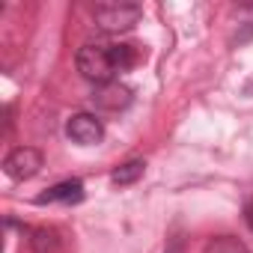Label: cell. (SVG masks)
Masks as SVG:
<instances>
[{"instance_id":"cell-9","label":"cell","mask_w":253,"mask_h":253,"mask_svg":"<svg viewBox=\"0 0 253 253\" xmlns=\"http://www.w3.org/2000/svg\"><path fill=\"white\" fill-rule=\"evenodd\" d=\"M203 253H247V247L238 238H232V235H217V238H211L206 244Z\"/></svg>"},{"instance_id":"cell-6","label":"cell","mask_w":253,"mask_h":253,"mask_svg":"<svg viewBox=\"0 0 253 253\" xmlns=\"http://www.w3.org/2000/svg\"><path fill=\"white\" fill-rule=\"evenodd\" d=\"M81 200H84V185L78 179L60 182V185H54V188H48L45 194L36 197L39 206H45V203H66V206H72V203H81Z\"/></svg>"},{"instance_id":"cell-1","label":"cell","mask_w":253,"mask_h":253,"mask_svg":"<svg viewBox=\"0 0 253 253\" xmlns=\"http://www.w3.org/2000/svg\"><path fill=\"white\" fill-rule=\"evenodd\" d=\"M78 72H81L86 81H92L95 86H98V84H110L113 75H116L110 45H84V48L78 51Z\"/></svg>"},{"instance_id":"cell-8","label":"cell","mask_w":253,"mask_h":253,"mask_svg":"<svg viewBox=\"0 0 253 253\" xmlns=\"http://www.w3.org/2000/svg\"><path fill=\"white\" fill-rule=\"evenodd\" d=\"M143 173H146V161H140V158H131V161L119 164V167L110 173V182H113V185H134V182H137Z\"/></svg>"},{"instance_id":"cell-11","label":"cell","mask_w":253,"mask_h":253,"mask_svg":"<svg viewBox=\"0 0 253 253\" xmlns=\"http://www.w3.org/2000/svg\"><path fill=\"white\" fill-rule=\"evenodd\" d=\"M244 220H247V226L253 229V200L247 203V209H244Z\"/></svg>"},{"instance_id":"cell-2","label":"cell","mask_w":253,"mask_h":253,"mask_svg":"<svg viewBox=\"0 0 253 253\" xmlns=\"http://www.w3.org/2000/svg\"><path fill=\"white\" fill-rule=\"evenodd\" d=\"M143 9L137 3H101L95 6V24L104 30V33H125L131 30L137 21H140Z\"/></svg>"},{"instance_id":"cell-4","label":"cell","mask_w":253,"mask_h":253,"mask_svg":"<svg viewBox=\"0 0 253 253\" xmlns=\"http://www.w3.org/2000/svg\"><path fill=\"white\" fill-rule=\"evenodd\" d=\"M66 134L78 146H95V143L104 140V125L92 113H75L66 125Z\"/></svg>"},{"instance_id":"cell-5","label":"cell","mask_w":253,"mask_h":253,"mask_svg":"<svg viewBox=\"0 0 253 253\" xmlns=\"http://www.w3.org/2000/svg\"><path fill=\"white\" fill-rule=\"evenodd\" d=\"M92 104L98 107V110H110V113H116V110H125L131 104V89L125 86V84H119V81H110V84H98L95 89H92Z\"/></svg>"},{"instance_id":"cell-3","label":"cell","mask_w":253,"mask_h":253,"mask_svg":"<svg viewBox=\"0 0 253 253\" xmlns=\"http://www.w3.org/2000/svg\"><path fill=\"white\" fill-rule=\"evenodd\" d=\"M3 170H6V176L15 179V182L33 179V176L42 170V152L33 149V146H18V149H12V152L6 155Z\"/></svg>"},{"instance_id":"cell-7","label":"cell","mask_w":253,"mask_h":253,"mask_svg":"<svg viewBox=\"0 0 253 253\" xmlns=\"http://www.w3.org/2000/svg\"><path fill=\"white\" fill-rule=\"evenodd\" d=\"M30 250L33 253H57L60 250V232L51 226L30 229Z\"/></svg>"},{"instance_id":"cell-10","label":"cell","mask_w":253,"mask_h":253,"mask_svg":"<svg viewBox=\"0 0 253 253\" xmlns=\"http://www.w3.org/2000/svg\"><path fill=\"white\" fill-rule=\"evenodd\" d=\"M110 54H113V66H116V72H128V69L137 63L134 45H110Z\"/></svg>"}]
</instances>
